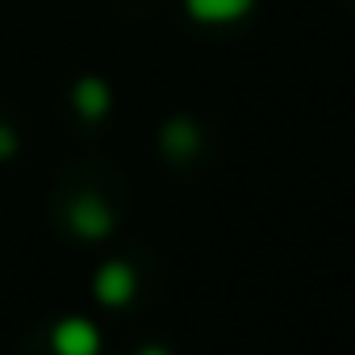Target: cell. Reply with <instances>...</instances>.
I'll return each instance as SVG.
<instances>
[{"instance_id":"1","label":"cell","mask_w":355,"mask_h":355,"mask_svg":"<svg viewBox=\"0 0 355 355\" xmlns=\"http://www.w3.org/2000/svg\"><path fill=\"white\" fill-rule=\"evenodd\" d=\"M51 343H55L59 355H96V351H101V334H96V326L84 322V318H63V322L55 326Z\"/></svg>"},{"instance_id":"2","label":"cell","mask_w":355,"mask_h":355,"mask_svg":"<svg viewBox=\"0 0 355 355\" xmlns=\"http://www.w3.org/2000/svg\"><path fill=\"white\" fill-rule=\"evenodd\" d=\"M255 9V0H184V13L197 26H234Z\"/></svg>"},{"instance_id":"3","label":"cell","mask_w":355,"mask_h":355,"mask_svg":"<svg viewBox=\"0 0 355 355\" xmlns=\"http://www.w3.org/2000/svg\"><path fill=\"white\" fill-rule=\"evenodd\" d=\"M109 84L105 80H96V76H84L80 84H76V92H71V105H76V113L84 117V121H101L105 113H109Z\"/></svg>"},{"instance_id":"4","label":"cell","mask_w":355,"mask_h":355,"mask_svg":"<svg viewBox=\"0 0 355 355\" xmlns=\"http://www.w3.org/2000/svg\"><path fill=\"white\" fill-rule=\"evenodd\" d=\"M71 226H76L84 239H105V234L113 230V214H109L105 201L84 197V201H76V209H71Z\"/></svg>"},{"instance_id":"5","label":"cell","mask_w":355,"mask_h":355,"mask_svg":"<svg viewBox=\"0 0 355 355\" xmlns=\"http://www.w3.org/2000/svg\"><path fill=\"white\" fill-rule=\"evenodd\" d=\"M96 293H101V301H109V305H125L130 293H134V276H130V268H125V263H109V268H101V276H96Z\"/></svg>"},{"instance_id":"6","label":"cell","mask_w":355,"mask_h":355,"mask_svg":"<svg viewBox=\"0 0 355 355\" xmlns=\"http://www.w3.org/2000/svg\"><path fill=\"white\" fill-rule=\"evenodd\" d=\"M163 150H167L171 159L193 155V150H197V125H193L189 117H175L171 125H163Z\"/></svg>"},{"instance_id":"7","label":"cell","mask_w":355,"mask_h":355,"mask_svg":"<svg viewBox=\"0 0 355 355\" xmlns=\"http://www.w3.org/2000/svg\"><path fill=\"white\" fill-rule=\"evenodd\" d=\"M9 150H17V138L9 130H0V155H9Z\"/></svg>"},{"instance_id":"8","label":"cell","mask_w":355,"mask_h":355,"mask_svg":"<svg viewBox=\"0 0 355 355\" xmlns=\"http://www.w3.org/2000/svg\"><path fill=\"white\" fill-rule=\"evenodd\" d=\"M142 355H163V351H142Z\"/></svg>"}]
</instances>
